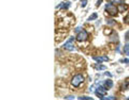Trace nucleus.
<instances>
[{
    "label": "nucleus",
    "mask_w": 129,
    "mask_h": 100,
    "mask_svg": "<svg viewBox=\"0 0 129 100\" xmlns=\"http://www.w3.org/2000/svg\"><path fill=\"white\" fill-rule=\"evenodd\" d=\"M83 81H84V77H83L82 75H75L71 80V84H72V86H74V87H79L80 84Z\"/></svg>",
    "instance_id": "1"
},
{
    "label": "nucleus",
    "mask_w": 129,
    "mask_h": 100,
    "mask_svg": "<svg viewBox=\"0 0 129 100\" xmlns=\"http://www.w3.org/2000/svg\"><path fill=\"white\" fill-rule=\"evenodd\" d=\"M106 11L109 13L110 15L114 16V15H116V13L118 12V9L115 7V5H113L112 3H109V4L106 5Z\"/></svg>",
    "instance_id": "2"
},
{
    "label": "nucleus",
    "mask_w": 129,
    "mask_h": 100,
    "mask_svg": "<svg viewBox=\"0 0 129 100\" xmlns=\"http://www.w3.org/2000/svg\"><path fill=\"white\" fill-rule=\"evenodd\" d=\"M87 38H88V34H87V32H86L85 30H82L81 32H79L77 35H76V40H77V42H85Z\"/></svg>",
    "instance_id": "3"
},
{
    "label": "nucleus",
    "mask_w": 129,
    "mask_h": 100,
    "mask_svg": "<svg viewBox=\"0 0 129 100\" xmlns=\"http://www.w3.org/2000/svg\"><path fill=\"white\" fill-rule=\"evenodd\" d=\"M106 93H107V87L106 86H99V87L97 88V91H96V95L98 96L100 99L106 95Z\"/></svg>",
    "instance_id": "4"
},
{
    "label": "nucleus",
    "mask_w": 129,
    "mask_h": 100,
    "mask_svg": "<svg viewBox=\"0 0 129 100\" xmlns=\"http://www.w3.org/2000/svg\"><path fill=\"white\" fill-rule=\"evenodd\" d=\"M73 40H74V38H73V37H71V38H70V39L68 40V42L64 43V49H67V50H69V51L74 50Z\"/></svg>",
    "instance_id": "5"
},
{
    "label": "nucleus",
    "mask_w": 129,
    "mask_h": 100,
    "mask_svg": "<svg viewBox=\"0 0 129 100\" xmlns=\"http://www.w3.org/2000/svg\"><path fill=\"white\" fill-rule=\"evenodd\" d=\"M94 60L97 62H103V61H109V58L108 56H94Z\"/></svg>",
    "instance_id": "6"
},
{
    "label": "nucleus",
    "mask_w": 129,
    "mask_h": 100,
    "mask_svg": "<svg viewBox=\"0 0 129 100\" xmlns=\"http://www.w3.org/2000/svg\"><path fill=\"white\" fill-rule=\"evenodd\" d=\"M120 88H122L123 91H126V90H129V79L125 80V82L122 84V86H120Z\"/></svg>",
    "instance_id": "7"
},
{
    "label": "nucleus",
    "mask_w": 129,
    "mask_h": 100,
    "mask_svg": "<svg viewBox=\"0 0 129 100\" xmlns=\"http://www.w3.org/2000/svg\"><path fill=\"white\" fill-rule=\"evenodd\" d=\"M104 86L109 90V88H111L113 87V82H112V80H107L106 82H104Z\"/></svg>",
    "instance_id": "8"
},
{
    "label": "nucleus",
    "mask_w": 129,
    "mask_h": 100,
    "mask_svg": "<svg viewBox=\"0 0 129 100\" xmlns=\"http://www.w3.org/2000/svg\"><path fill=\"white\" fill-rule=\"evenodd\" d=\"M117 9H118V11H119V12H124V11H125L126 9H127V7H126V4L120 3V4L117 7Z\"/></svg>",
    "instance_id": "9"
},
{
    "label": "nucleus",
    "mask_w": 129,
    "mask_h": 100,
    "mask_svg": "<svg viewBox=\"0 0 129 100\" xmlns=\"http://www.w3.org/2000/svg\"><path fill=\"white\" fill-rule=\"evenodd\" d=\"M59 7H61L63 9H68V8L70 7V2H64V3L61 4V5H59ZM59 7H58V8H59Z\"/></svg>",
    "instance_id": "10"
},
{
    "label": "nucleus",
    "mask_w": 129,
    "mask_h": 100,
    "mask_svg": "<svg viewBox=\"0 0 129 100\" xmlns=\"http://www.w3.org/2000/svg\"><path fill=\"white\" fill-rule=\"evenodd\" d=\"M124 52H125L127 55H129V44L125 45V47H124Z\"/></svg>",
    "instance_id": "11"
},
{
    "label": "nucleus",
    "mask_w": 129,
    "mask_h": 100,
    "mask_svg": "<svg viewBox=\"0 0 129 100\" xmlns=\"http://www.w3.org/2000/svg\"><path fill=\"white\" fill-rule=\"evenodd\" d=\"M97 17H98V15H97L96 13H94L93 15H91V16H89V17H88V21H90V20H94V19H96Z\"/></svg>",
    "instance_id": "12"
},
{
    "label": "nucleus",
    "mask_w": 129,
    "mask_h": 100,
    "mask_svg": "<svg viewBox=\"0 0 129 100\" xmlns=\"http://www.w3.org/2000/svg\"><path fill=\"white\" fill-rule=\"evenodd\" d=\"M80 100H93L91 97H86V96H83V97H79Z\"/></svg>",
    "instance_id": "13"
},
{
    "label": "nucleus",
    "mask_w": 129,
    "mask_h": 100,
    "mask_svg": "<svg viewBox=\"0 0 129 100\" xmlns=\"http://www.w3.org/2000/svg\"><path fill=\"white\" fill-rule=\"evenodd\" d=\"M107 23H108V25H110V26H113V25H115V21L113 20V19H108L107 20Z\"/></svg>",
    "instance_id": "14"
},
{
    "label": "nucleus",
    "mask_w": 129,
    "mask_h": 100,
    "mask_svg": "<svg viewBox=\"0 0 129 100\" xmlns=\"http://www.w3.org/2000/svg\"><path fill=\"white\" fill-rule=\"evenodd\" d=\"M95 68L96 69H99V70H102V69H106V66H103V65H96Z\"/></svg>",
    "instance_id": "15"
},
{
    "label": "nucleus",
    "mask_w": 129,
    "mask_h": 100,
    "mask_svg": "<svg viewBox=\"0 0 129 100\" xmlns=\"http://www.w3.org/2000/svg\"><path fill=\"white\" fill-rule=\"evenodd\" d=\"M124 23H125L126 25H129V14L127 16H125V18H124Z\"/></svg>",
    "instance_id": "16"
},
{
    "label": "nucleus",
    "mask_w": 129,
    "mask_h": 100,
    "mask_svg": "<svg viewBox=\"0 0 129 100\" xmlns=\"http://www.w3.org/2000/svg\"><path fill=\"white\" fill-rule=\"evenodd\" d=\"M86 4H87V0H82V1H81V5H82V8H85Z\"/></svg>",
    "instance_id": "17"
},
{
    "label": "nucleus",
    "mask_w": 129,
    "mask_h": 100,
    "mask_svg": "<svg viewBox=\"0 0 129 100\" xmlns=\"http://www.w3.org/2000/svg\"><path fill=\"white\" fill-rule=\"evenodd\" d=\"M101 99H103V100H106V99H109V100H114V99H115V97H113V96H110V97H102Z\"/></svg>",
    "instance_id": "18"
},
{
    "label": "nucleus",
    "mask_w": 129,
    "mask_h": 100,
    "mask_svg": "<svg viewBox=\"0 0 129 100\" xmlns=\"http://www.w3.org/2000/svg\"><path fill=\"white\" fill-rule=\"evenodd\" d=\"M125 39L126 40H129V31H127L125 33Z\"/></svg>",
    "instance_id": "19"
},
{
    "label": "nucleus",
    "mask_w": 129,
    "mask_h": 100,
    "mask_svg": "<svg viewBox=\"0 0 129 100\" xmlns=\"http://www.w3.org/2000/svg\"><path fill=\"white\" fill-rule=\"evenodd\" d=\"M64 99H74V96H66Z\"/></svg>",
    "instance_id": "20"
},
{
    "label": "nucleus",
    "mask_w": 129,
    "mask_h": 100,
    "mask_svg": "<svg viewBox=\"0 0 129 100\" xmlns=\"http://www.w3.org/2000/svg\"><path fill=\"white\" fill-rule=\"evenodd\" d=\"M122 62H124V63H126V64H129V60H128V59H125V60H122Z\"/></svg>",
    "instance_id": "21"
},
{
    "label": "nucleus",
    "mask_w": 129,
    "mask_h": 100,
    "mask_svg": "<svg viewBox=\"0 0 129 100\" xmlns=\"http://www.w3.org/2000/svg\"><path fill=\"white\" fill-rule=\"evenodd\" d=\"M101 2H102V0H98V1H97V5L99 7V5L101 4Z\"/></svg>",
    "instance_id": "22"
},
{
    "label": "nucleus",
    "mask_w": 129,
    "mask_h": 100,
    "mask_svg": "<svg viewBox=\"0 0 129 100\" xmlns=\"http://www.w3.org/2000/svg\"><path fill=\"white\" fill-rule=\"evenodd\" d=\"M75 31H76V32H81V27H77V28L75 29Z\"/></svg>",
    "instance_id": "23"
},
{
    "label": "nucleus",
    "mask_w": 129,
    "mask_h": 100,
    "mask_svg": "<svg viewBox=\"0 0 129 100\" xmlns=\"http://www.w3.org/2000/svg\"><path fill=\"white\" fill-rule=\"evenodd\" d=\"M106 75H107V76H109V77H111V76H112L111 74H110V72H106Z\"/></svg>",
    "instance_id": "24"
}]
</instances>
